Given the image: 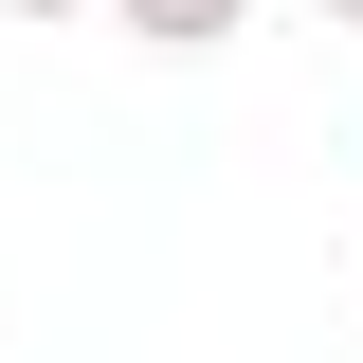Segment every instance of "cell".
Listing matches in <instances>:
<instances>
[{"instance_id": "1", "label": "cell", "mask_w": 363, "mask_h": 363, "mask_svg": "<svg viewBox=\"0 0 363 363\" xmlns=\"http://www.w3.org/2000/svg\"><path fill=\"white\" fill-rule=\"evenodd\" d=\"M109 18H128V37H145V55H218V37H236V18H255V0H109Z\"/></svg>"}, {"instance_id": "2", "label": "cell", "mask_w": 363, "mask_h": 363, "mask_svg": "<svg viewBox=\"0 0 363 363\" xmlns=\"http://www.w3.org/2000/svg\"><path fill=\"white\" fill-rule=\"evenodd\" d=\"M0 18H37V37H55V18H91V0H0Z\"/></svg>"}, {"instance_id": "3", "label": "cell", "mask_w": 363, "mask_h": 363, "mask_svg": "<svg viewBox=\"0 0 363 363\" xmlns=\"http://www.w3.org/2000/svg\"><path fill=\"white\" fill-rule=\"evenodd\" d=\"M309 18H327V37H363V0H309Z\"/></svg>"}]
</instances>
